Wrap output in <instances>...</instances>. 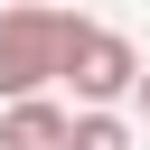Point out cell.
I'll return each instance as SVG.
<instances>
[{
  "label": "cell",
  "mask_w": 150,
  "mask_h": 150,
  "mask_svg": "<svg viewBox=\"0 0 150 150\" xmlns=\"http://www.w3.org/2000/svg\"><path fill=\"white\" fill-rule=\"evenodd\" d=\"M66 84H75V112H112V103H131V84H141V47L122 38V28H75V47H66Z\"/></svg>",
  "instance_id": "obj_2"
},
{
  "label": "cell",
  "mask_w": 150,
  "mask_h": 150,
  "mask_svg": "<svg viewBox=\"0 0 150 150\" xmlns=\"http://www.w3.org/2000/svg\"><path fill=\"white\" fill-rule=\"evenodd\" d=\"M66 131H75V112L66 103H0V150H66Z\"/></svg>",
  "instance_id": "obj_3"
},
{
  "label": "cell",
  "mask_w": 150,
  "mask_h": 150,
  "mask_svg": "<svg viewBox=\"0 0 150 150\" xmlns=\"http://www.w3.org/2000/svg\"><path fill=\"white\" fill-rule=\"evenodd\" d=\"M75 9L47 0H9L0 9V103H38L47 84H66V47H75Z\"/></svg>",
  "instance_id": "obj_1"
},
{
  "label": "cell",
  "mask_w": 150,
  "mask_h": 150,
  "mask_svg": "<svg viewBox=\"0 0 150 150\" xmlns=\"http://www.w3.org/2000/svg\"><path fill=\"white\" fill-rule=\"evenodd\" d=\"M66 150H131V122H122V112H75Z\"/></svg>",
  "instance_id": "obj_4"
},
{
  "label": "cell",
  "mask_w": 150,
  "mask_h": 150,
  "mask_svg": "<svg viewBox=\"0 0 150 150\" xmlns=\"http://www.w3.org/2000/svg\"><path fill=\"white\" fill-rule=\"evenodd\" d=\"M131 103H141V112H150V66H141V84H131Z\"/></svg>",
  "instance_id": "obj_5"
}]
</instances>
